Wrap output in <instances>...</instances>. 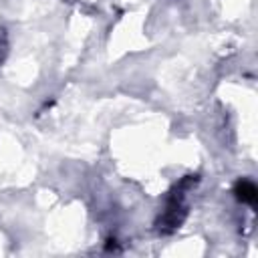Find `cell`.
<instances>
[{
	"label": "cell",
	"mask_w": 258,
	"mask_h": 258,
	"mask_svg": "<svg viewBox=\"0 0 258 258\" xmlns=\"http://www.w3.org/2000/svg\"><path fill=\"white\" fill-rule=\"evenodd\" d=\"M6 46H8V42H6V34H4V30L0 28V62H2L4 54H6Z\"/></svg>",
	"instance_id": "3957f363"
},
{
	"label": "cell",
	"mask_w": 258,
	"mask_h": 258,
	"mask_svg": "<svg viewBox=\"0 0 258 258\" xmlns=\"http://www.w3.org/2000/svg\"><path fill=\"white\" fill-rule=\"evenodd\" d=\"M198 181H200L198 175H185L183 179H179L173 185V189L167 196L165 208H163V212L159 214V218L155 222V228L161 234H171L183 224V220L187 216V196L196 187Z\"/></svg>",
	"instance_id": "6da1fadb"
},
{
	"label": "cell",
	"mask_w": 258,
	"mask_h": 258,
	"mask_svg": "<svg viewBox=\"0 0 258 258\" xmlns=\"http://www.w3.org/2000/svg\"><path fill=\"white\" fill-rule=\"evenodd\" d=\"M234 196L238 202L246 204V206H256V200H258V187L252 179H246V177H240L236 183H234Z\"/></svg>",
	"instance_id": "7a4b0ae2"
}]
</instances>
